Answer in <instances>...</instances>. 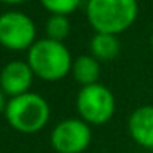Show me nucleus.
<instances>
[{
  "instance_id": "f8f14e48",
  "label": "nucleus",
  "mask_w": 153,
  "mask_h": 153,
  "mask_svg": "<svg viewBox=\"0 0 153 153\" xmlns=\"http://www.w3.org/2000/svg\"><path fill=\"white\" fill-rule=\"evenodd\" d=\"M40 4L51 15H69L76 12L81 5V0H40Z\"/></svg>"
},
{
  "instance_id": "9d476101",
  "label": "nucleus",
  "mask_w": 153,
  "mask_h": 153,
  "mask_svg": "<svg viewBox=\"0 0 153 153\" xmlns=\"http://www.w3.org/2000/svg\"><path fill=\"white\" fill-rule=\"evenodd\" d=\"M120 51V41L117 35L96 33L91 40V54L97 61H112Z\"/></svg>"
},
{
  "instance_id": "0eeeda50",
  "label": "nucleus",
  "mask_w": 153,
  "mask_h": 153,
  "mask_svg": "<svg viewBox=\"0 0 153 153\" xmlns=\"http://www.w3.org/2000/svg\"><path fill=\"white\" fill-rule=\"evenodd\" d=\"M33 77L35 74L28 61H10L0 71V87L7 96L17 97L30 92Z\"/></svg>"
},
{
  "instance_id": "ddd939ff",
  "label": "nucleus",
  "mask_w": 153,
  "mask_h": 153,
  "mask_svg": "<svg viewBox=\"0 0 153 153\" xmlns=\"http://www.w3.org/2000/svg\"><path fill=\"white\" fill-rule=\"evenodd\" d=\"M7 104H8L7 94H5L4 91H2V87H0V114L5 112V109H7Z\"/></svg>"
},
{
  "instance_id": "9b49d317",
  "label": "nucleus",
  "mask_w": 153,
  "mask_h": 153,
  "mask_svg": "<svg viewBox=\"0 0 153 153\" xmlns=\"http://www.w3.org/2000/svg\"><path fill=\"white\" fill-rule=\"evenodd\" d=\"M71 31V23L66 15H51L46 22V38L63 43Z\"/></svg>"
},
{
  "instance_id": "1a4fd4ad",
  "label": "nucleus",
  "mask_w": 153,
  "mask_h": 153,
  "mask_svg": "<svg viewBox=\"0 0 153 153\" xmlns=\"http://www.w3.org/2000/svg\"><path fill=\"white\" fill-rule=\"evenodd\" d=\"M73 73L74 79L81 84V86H91V84H96L99 79L100 74V64L92 54H82V56H77L73 61Z\"/></svg>"
},
{
  "instance_id": "20e7f679",
  "label": "nucleus",
  "mask_w": 153,
  "mask_h": 153,
  "mask_svg": "<svg viewBox=\"0 0 153 153\" xmlns=\"http://www.w3.org/2000/svg\"><path fill=\"white\" fill-rule=\"evenodd\" d=\"M79 119L89 125H102L112 119L115 112V97L104 84H91L81 87L76 99Z\"/></svg>"
},
{
  "instance_id": "2eb2a0df",
  "label": "nucleus",
  "mask_w": 153,
  "mask_h": 153,
  "mask_svg": "<svg viewBox=\"0 0 153 153\" xmlns=\"http://www.w3.org/2000/svg\"><path fill=\"white\" fill-rule=\"evenodd\" d=\"M150 41H152V48H153V33H152V40H150Z\"/></svg>"
},
{
  "instance_id": "f257e3e1",
  "label": "nucleus",
  "mask_w": 153,
  "mask_h": 153,
  "mask_svg": "<svg viewBox=\"0 0 153 153\" xmlns=\"http://www.w3.org/2000/svg\"><path fill=\"white\" fill-rule=\"evenodd\" d=\"M86 15L96 33L119 35L137 20V0H87Z\"/></svg>"
},
{
  "instance_id": "6e6552de",
  "label": "nucleus",
  "mask_w": 153,
  "mask_h": 153,
  "mask_svg": "<svg viewBox=\"0 0 153 153\" xmlns=\"http://www.w3.org/2000/svg\"><path fill=\"white\" fill-rule=\"evenodd\" d=\"M128 133L140 146L153 148V105H142L130 114Z\"/></svg>"
},
{
  "instance_id": "f03ea898",
  "label": "nucleus",
  "mask_w": 153,
  "mask_h": 153,
  "mask_svg": "<svg viewBox=\"0 0 153 153\" xmlns=\"http://www.w3.org/2000/svg\"><path fill=\"white\" fill-rule=\"evenodd\" d=\"M27 61L35 76L50 82L66 77L73 69L69 50L64 46V43L50 38L35 41V45L28 50Z\"/></svg>"
},
{
  "instance_id": "39448f33",
  "label": "nucleus",
  "mask_w": 153,
  "mask_h": 153,
  "mask_svg": "<svg viewBox=\"0 0 153 153\" xmlns=\"http://www.w3.org/2000/svg\"><path fill=\"white\" fill-rule=\"evenodd\" d=\"M36 41V27L23 12L10 10L0 15V45L10 51L30 50Z\"/></svg>"
},
{
  "instance_id": "423d86ee",
  "label": "nucleus",
  "mask_w": 153,
  "mask_h": 153,
  "mask_svg": "<svg viewBox=\"0 0 153 153\" xmlns=\"http://www.w3.org/2000/svg\"><path fill=\"white\" fill-rule=\"evenodd\" d=\"M92 140V132L82 119H66L59 122L50 135L51 146L58 153H82Z\"/></svg>"
},
{
  "instance_id": "4468645a",
  "label": "nucleus",
  "mask_w": 153,
  "mask_h": 153,
  "mask_svg": "<svg viewBox=\"0 0 153 153\" xmlns=\"http://www.w3.org/2000/svg\"><path fill=\"white\" fill-rule=\"evenodd\" d=\"M2 4H8V5H18V4H23L27 0H0Z\"/></svg>"
},
{
  "instance_id": "7ed1b4c3",
  "label": "nucleus",
  "mask_w": 153,
  "mask_h": 153,
  "mask_svg": "<svg viewBox=\"0 0 153 153\" xmlns=\"http://www.w3.org/2000/svg\"><path fill=\"white\" fill-rule=\"evenodd\" d=\"M50 105L46 99L36 92H25L10 97L5 109L7 122L20 133H36L50 120Z\"/></svg>"
}]
</instances>
